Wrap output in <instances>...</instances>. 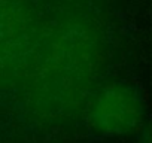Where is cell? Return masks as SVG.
Instances as JSON below:
<instances>
[{
    "label": "cell",
    "instance_id": "cell-1",
    "mask_svg": "<svg viewBox=\"0 0 152 143\" xmlns=\"http://www.w3.org/2000/svg\"><path fill=\"white\" fill-rule=\"evenodd\" d=\"M139 104L128 93L113 91L102 96L94 107L93 119L96 125L106 133H124L133 127L139 118Z\"/></svg>",
    "mask_w": 152,
    "mask_h": 143
}]
</instances>
